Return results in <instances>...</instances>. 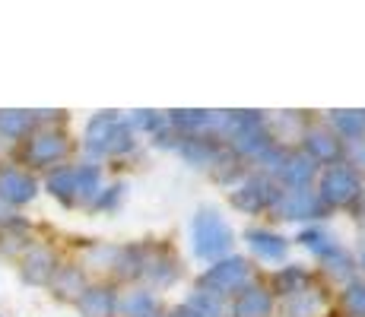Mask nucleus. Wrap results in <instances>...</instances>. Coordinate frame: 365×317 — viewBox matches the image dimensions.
Returning a JSON list of instances; mask_svg holds the SVG:
<instances>
[{"label":"nucleus","mask_w":365,"mask_h":317,"mask_svg":"<svg viewBox=\"0 0 365 317\" xmlns=\"http://www.w3.org/2000/svg\"><path fill=\"white\" fill-rule=\"evenodd\" d=\"M83 311L89 317H108L111 311V295L102 292V289H93V292L83 295Z\"/></svg>","instance_id":"obj_5"},{"label":"nucleus","mask_w":365,"mask_h":317,"mask_svg":"<svg viewBox=\"0 0 365 317\" xmlns=\"http://www.w3.org/2000/svg\"><path fill=\"white\" fill-rule=\"evenodd\" d=\"M51 254L48 251H32L29 257H26V276L32 279V283H41V279L51 273Z\"/></svg>","instance_id":"obj_4"},{"label":"nucleus","mask_w":365,"mask_h":317,"mask_svg":"<svg viewBox=\"0 0 365 317\" xmlns=\"http://www.w3.org/2000/svg\"><path fill=\"white\" fill-rule=\"evenodd\" d=\"M264 305H267V298H264V295H251L248 301H242V308H238V314H255V311H261Z\"/></svg>","instance_id":"obj_9"},{"label":"nucleus","mask_w":365,"mask_h":317,"mask_svg":"<svg viewBox=\"0 0 365 317\" xmlns=\"http://www.w3.org/2000/svg\"><path fill=\"white\" fill-rule=\"evenodd\" d=\"M349 308H353L356 314H365V286H356L353 292H349Z\"/></svg>","instance_id":"obj_8"},{"label":"nucleus","mask_w":365,"mask_h":317,"mask_svg":"<svg viewBox=\"0 0 365 317\" xmlns=\"http://www.w3.org/2000/svg\"><path fill=\"white\" fill-rule=\"evenodd\" d=\"M324 197H327V200H334V203H343V200H349V197H356L353 172H346V168H334V172H327Z\"/></svg>","instance_id":"obj_2"},{"label":"nucleus","mask_w":365,"mask_h":317,"mask_svg":"<svg viewBox=\"0 0 365 317\" xmlns=\"http://www.w3.org/2000/svg\"><path fill=\"white\" fill-rule=\"evenodd\" d=\"M29 124L32 121H29V115H26V111H4V115H0V130L10 133V137H19V133H23Z\"/></svg>","instance_id":"obj_7"},{"label":"nucleus","mask_w":365,"mask_h":317,"mask_svg":"<svg viewBox=\"0 0 365 317\" xmlns=\"http://www.w3.org/2000/svg\"><path fill=\"white\" fill-rule=\"evenodd\" d=\"M0 197L10 203H26L35 197V185L32 178H26V175L19 172H4L0 175Z\"/></svg>","instance_id":"obj_1"},{"label":"nucleus","mask_w":365,"mask_h":317,"mask_svg":"<svg viewBox=\"0 0 365 317\" xmlns=\"http://www.w3.org/2000/svg\"><path fill=\"white\" fill-rule=\"evenodd\" d=\"M64 152V143H61V137H54V133H48V137H38L32 143L29 150V159L38 162V165H48V162H54Z\"/></svg>","instance_id":"obj_3"},{"label":"nucleus","mask_w":365,"mask_h":317,"mask_svg":"<svg viewBox=\"0 0 365 317\" xmlns=\"http://www.w3.org/2000/svg\"><path fill=\"white\" fill-rule=\"evenodd\" d=\"M48 187L54 190V197H61V200H70V197H73V190H76V172H58V175H51Z\"/></svg>","instance_id":"obj_6"}]
</instances>
